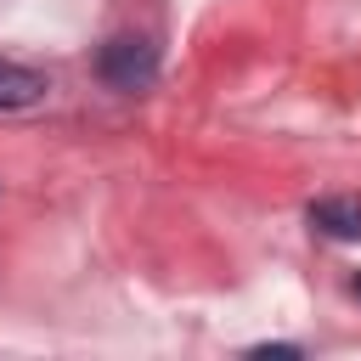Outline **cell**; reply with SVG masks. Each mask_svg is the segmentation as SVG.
I'll return each instance as SVG.
<instances>
[{
  "label": "cell",
  "instance_id": "6da1fadb",
  "mask_svg": "<svg viewBox=\"0 0 361 361\" xmlns=\"http://www.w3.org/2000/svg\"><path fill=\"white\" fill-rule=\"evenodd\" d=\"M96 73H102L113 90H147V85L158 79V51H152V39H141V34H118V39L102 45Z\"/></svg>",
  "mask_w": 361,
  "mask_h": 361
},
{
  "label": "cell",
  "instance_id": "7a4b0ae2",
  "mask_svg": "<svg viewBox=\"0 0 361 361\" xmlns=\"http://www.w3.org/2000/svg\"><path fill=\"white\" fill-rule=\"evenodd\" d=\"M45 90H51V79H45L39 68H28V62H11V56H0V113L34 107V102H45Z\"/></svg>",
  "mask_w": 361,
  "mask_h": 361
},
{
  "label": "cell",
  "instance_id": "3957f363",
  "mask_svg": "<svg viewBox=\"0 0 361 361\" xmlns=\"http://www.w3.org/2000/svg\"><path fill=\"white\" fill-rule=\"evenodd\" d=\"M310 226L322 237H361V197H316L310 203Z\"/></svg>",
  "mask_w": 361,
  "mask_h": 361
},
{
  "label": "cell",
  "instance_id": "277c9868",
  "mask_svg": "<svg viewBox=\"0 0 361 361\" xmlns=\"http://www.w3.org/2000/svg\"><path fill=\"white\" fill-rule=\"evenodd\" d=\"M248 355H254V361H293L299 350H293V344H254Z\"/></svg>",
  "mask_w": 361,
  "mask_h": 361
},
{
  "label": "cell",
  "instance_id": "5b68a950",
  "mask_svg": "<svg viewBox=\"0 0 361 361\" xmlns=\"http://www.w3.org/2000/svg\"><path fill=\"white\" fill-rule=\"evenodd\" d=\"M350 288H355V293H361V271H355V276H350Z\"/></svg>",
  "mask_w": 361,
  "mask_h": 361
}]
</instances>
